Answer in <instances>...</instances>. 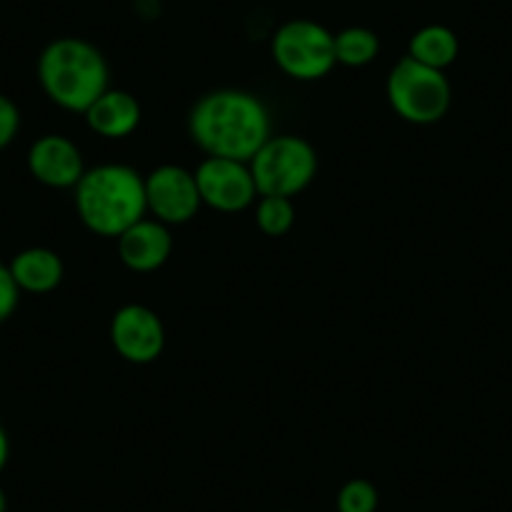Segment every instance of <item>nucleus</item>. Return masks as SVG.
I'll return each mask as SVG.
<instances>
[{"instance_id":"4be33fe9","label":"nucleus","mask_w":512,"mask_h":512,"mask_svg":"<svg viewBox=\"0 0 512 512\" xmlns=\"http://www.w3.org/2000/svg\"><path fill=\"white\" fill-rule=\"evenodd\" d=\"M282 512H292V510H282Z\"/></svg>"},{"instance_id":"f03ea898","label":"nucleus","mask_w":512,"mask_h":512,"mask_svg":"<svg viewBox=\"0 0 512 512\" xmlns=\"http://www.w3.org/2000/svg\"><path fill=\"white\" fill-rule=\"evenodd\" d=\"M76 211L83 226L96 236L118 239L126 229L146 219V184L126 164H101L86 169L76 184Z\"/></svg>"},{"instance_id":"39448f33","label":"nucleus","mask_w":512,"mask_h":512,"mask_svg":"<svg viewBox=\"0 0 512 512\" xmlns=\"http://www.w3.org/2000/svg\"><path fill=\"white\" fill-rule=\"evenodd\" d=\"M387 101L402 121L430 126L442 121L450 111L452 86L445 71L422 66L405 56L387 76Z\"/></svg>"},{"instance_id":"423d86ee","label":"nucleus","mask_w":512,"mask_h":512,"mask_svg":"<svg viewBox=\"0 0 512 512\" xmlns=\"http://www.w3.org/2000/svg\"><path fill=\"white\" fill-rule=\"evenodd\" d=\"M272 58L294 81H319L337 66L334 33L309 18L287 21L274 33Z\"/></svg>"},{"instance_id":"412c9836","label":"nucleus","mask_w":512,"mask_h":512,"mask_svg":"<svg viewBox=\"0 0 512 512\" xmlns=\"http://www.w3.org/2000/svg\"><path fill=\"white\" fill-rule=\"evenodd\" d=\"M8 510V500H6V492L0 490V512Z\"/></svg>"},{"instance_id":"0eeeda50","label":"nucleus","mask_w":512,"mask_h":512,"mask_svg":"<svg viewBox=\"0 0 512 512\" xmlns=\"http://www.w3.org/2000/svg\"><path fill=\"white\" fill-rule=\"evenodd\" d=\"M146 209L166 226L189 224L204 206L196 176L184 166L164 164L144 179Z\"/></svg>"},{"instance_id":"aec40b11","label":"nucleus","mask_w":512,"mask_h":512,"mask_svg":"<svg viewBox=\"0 0 512 512\" xmlns=\"http://www.w3.org/2000/svg\"><path fill=\"white\" fill-rule=\"evenodd\" d=\"M8 457H11V442H8L6 430L0 425V470L8 465Z\"/></svg>"},{"instance_id":"9d476101","label":"nucleus","mask_w":512,"mask_h":512,"mask_svg":"<svg viewBox=\"0 0 512 512\" xmlns=\"http://www.w3.org/2000/svg\"><path fill=\"white\" fill-rule=\"evenodd\" d=\"M28 169L33 179L51 189H76L86 174L81 149L61 134H46L28 151Z\"/></svg>"},{"instance_id":"ddd939ff","label":"nucleus","mask_w":512,"mask_h":512,"mask_svg":"<svg viewBox=\"0 0 512 512\" xmlns=\"http://www.w3.org/2000/svg\"><path fill=\"white\" fill-rule=\"evenodd\" d=\"M11 274L16 279L18 289L28 294H48L63 282V259L53 249L46 246H31V249L18 251L11 259Z\"/></svg>"},{"instance_id":"7ed1b4c3","label":"nucleus","mask_w":512,"mask_h":512,"mask_svg":"<svg viewBox=\"0 0 512 512\" xmlns=\"http://www.w3.org/2000/svg\"><path fill=\"white\" fill-rule=\"evenodd\" d=\"M108 76L106 56L83 38H56L38 56V83L63 111L86 113L111 88Z\"/></svg>"},{"instance_id":"2eb2a0df","label":"nucleus","mask_w":512,"mask_h":512,"mask_svg":"<svg viewBox=\"0 0 512 512\" xmlns=\"http://www.w3.org/2000/svg\"><path fill=\"white\" fill-rule=\"evenodd\" d=\"M334 56L347 68H364L379 56V36L372 28L349 26L334 33Z\"/></svg>"},{"instance_id":"1a4fd4ad","label":"nucleus","mask_w":512,"mask_h":512,"mask_svg":"<svg viewBox=\"0 0 512 512\" xmlns=\"http://www.w3.org/2000/svg\"><path fill=\"white\" fill-rule=\"evenodd\" d=\"M111 344L126 362H156L166 347L164 322L144 304H126L111 319Z\"/></svg>"},{"instance_id":"9b49d317","label":"nucleus","mask_w":512,"mask_h":512,"mask_svg":"<svg viewBox=\"0 0 512 512\" xmlns=\"http://www.w3.org/2000/svg\"><path fill=\"white\" fill-rule=\"evenodd\" d=\"M118 256L131 272L149 274L164 267L174 251V236L159 219H141L118 236Z\"/></svg>"},{"instance_id":"20e7f679","label":"nucleus","mask_w":512,"mask_h":512,"mask_svg":"<svg viewBox=\"0 0 512 512\" xmlns=\"http://www.w3.org/2000/svg\"><path fill=\"white\" fill-rule=\"evenodd\" d=\"M259 196H287L294 199L314 181L319 159L307 139L294 134L269 136L267 144L249 161Z\"/></svg>"},{"instance_id":"6e6552de","label":"nucleus","mask_w":512,"mask_h":512,"mask_svg":"<svg viewBox=\"0 0 512 512\" xmlns=\"http://www.w3.org/2000/svg\"><path fill=\"white\" fill-rule=\"evenodd\" d=\"M194 176L201 201L221 214H236V211L249 209L259 196L249 164L244 161L209 156L201 161Z\"/></svg>"},{"instance_id":"6ab92c4d","label":"nucleus","mask_w":512,"mask_h":512,"mask_svg":"<svg viewBox=\"0 0 512 512\" xmlns=\"http://www.w3.org/2000/svg\"><path fill=\"white\" fill-rule=\"evenodd\" d=\"M21 131V111L8 96L0 93V151L11 146Z\"/></svg>"},{"instance_id":"f257e3e1","label":"nucleus","mask_w":512,"mask_h":512,"mask_svg":"<svg viewBox=\"0 0 512 512\" xmlns=\"http://www.w3.org/2000/svg\"><path fill=\"white\" fill-rule=\"evenodd\" d=\"M189 134L206 156L249 164L272 136V116L254 93L219 88L194 103Z\"/></svg>"},{"instance_id":"4468645a","label":"nucleus","mask_w":512,"mask_h":512,"mask_svg":"<svg viewBox=\"0 0 512 512\" xmlns=\"http://www.w3.org/2000/svg\"><path fill=\"white\" fill-rule=\"evenodd\" d=\"M407 56L412 61L422 63V66L437 68V71H445L460 56V38L452 28L440 26V23H432V26L420 28V31L412 33L410 46H407Z\"/></svg>"},{"instance_id":"f3484780","label":"nucleus","mask_w":512,"mask_h":512,"mask_svg":"<svg viewBox=\"0 0 512 512\" xmlns=\"http://www.w3.org/2000/svg\"><path fill=\"white\" fill-rule=\"evenodd\" d=\"M379 492L369 480L354 477L344 482L337 495V512H377Z\"/></svg>"},{"instance_id":"dca6fc26","label":"nucleus","mask_w":512,"mask_h":512,"mask_svg":"<svg viewBox=\"0 0 512 512\" xmlns=\"http://www.w3.org/2000/svg\"><path fill=\"white\" fill-rule=\"evenodd\" d=\"M254 219L259 231L272 236V239L289 234L294 226V219H297L294 201L287 199V196H259Z\"/></svg>"},{"instance_id":"a211bd4d","label":"nucleus","mask_w":512,"mask_h":512,"mask_svg":"<svg viewBox=\"0 0 512 512\" xmlns=\"http://www.w3.org/2000/svg\"><path fill=\"white\" fill-rule=\"evenodd\" d=\"M18 299H21V289L13 279L11 267L0 259V324L13 317V312L18 309Z\"/></svg>"},{"instance_id":"f8f14e48","label":"nucleus","mask_w":512,"mask_h":512,"mask_svg":"<svg viewBox=\"0 0 512 512\" xmlns=\"http://www.w3.org/2000/svg\"><path fill=\"white\" fill-rule=\"evenodd\" d=\"M86 123L93 134L103 139H126L139 128L141 123V103L136 96L121 88H108L103 96L91 103L86 113Z\"/></svg>"}]
</instances>
